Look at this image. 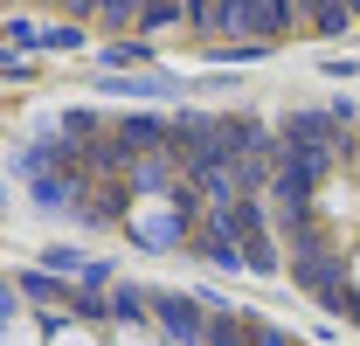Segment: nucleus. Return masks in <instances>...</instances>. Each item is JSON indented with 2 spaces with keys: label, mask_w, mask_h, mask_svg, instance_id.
<instances>
[{
  "label": "nucleus",
  "mask_w": 360,
  "mask_h": 346,
  "mask_svg": "<svg viewBox=\"0 0 360 346\" xmlns=\"http://www.w3.org/2000/svg\"><path fill=\"white\" fill-rule=\"evenodd\" d=\"M194 21H201V35H215V42L264 49V14H257V0H194Z\"/></svg>",
  "instance_id": "1"
},
{
  "label": "nucleus",
  "mask_w": 360,
  "mask_h": 346,
  "mask_svg": "<svg viewBox=\"0 0 360 346\" xmlns=\"http://www.w3.org/2000/svg\"><path fill=\"white\" fill-rule=\"evenodd\" d=\"M291 277H298L312 298H326L333 312H347V305H354V284H347V257H333L326 243H319V250H298V257H291Z\"/></svg>",
  "instance_id": "2"
},
{
  "label": "nucleus",
  "mask_w": 360,
  "mask_h": 346,
  "mask_svg": "<svg viewBox=\"0 0 360 346\" xmlns=\"http://www.w3.org/2000/svg\"><path fill=\"white\" fill-rule=\"evenodd\" d=\"M187 194H194V208H201V215H215V208H236V201H243L236 160H215V167H187Z\"/></svg>",
  "instance_id": "3"
},
{
  "label": "nucleus",
  "mask_w": 360,
  "mask_h": 346,
  "mask_svg": "<svg viewBox=\"0 0 360 346\" xmlns=\"http://www.w3.org/2000/svg\"><path fill=\"white\" fill-rule=\"evenodd\" d=\"M194 257L222 263V270H236V263H243V229H236V215H229V208H215V215L194 222Z\"/></svg>",
  "instance_id": "4"
},
{
  "label": "nucleus",
  "mask_w": 360,
  "mask_h": 346,
  "mask_svg": "<svg viewBox=\"0 0 360 346\" xmlns=\"http://www.w3.org/2000/svg\"><path fill=\"white\" fill-rule=\"evenodd\" d=\"M153 312H160V326H167L180 346H208V312H201L194 298L174 291V298H153Z\"/></svg>",
  "instance_id": "5"
},
{
  "label": "nucleus",
  "mask_w": 360,
  "mask_h": 346,
  "mask_svg": "<svg viewBox=\"0 0 360 346\" xmlns=\"http://www.w3.org/2000/svg\"><path fill=\"white\" fill-rule=\"evenodd\" d=\"M125 180L146 187V194H180V187H187V167H180V153H139Z\"/></svg>",
  "instance_id": "6"
},
{
  "label": "nucleus",
  "mask_w": 360,
  "mask_h": 346,
  "mask_svg": "<svg viewBox=\"0 0 360 346\" xmlns=\"http://www.w3.org/2000/svg\"><path fill=\"white\" fill-rule=\"evenodd\" d=\"M305 14H312V35H347L354 28V7L347 0H305Z\"/></svg>",
  "instance_id": "7"
},
{
  "label": "nucleus",
  "mask_w": 360,
  "mask_h": 346,
  "mask_svg": "<svg viewBox=\"0 0 360 346\" xmlns=\"http://www.w3.org/2000/svg\"><path fill=\"white\" fill-rule=\"evenodd\" d=\"M180 14H194V0H146V14H139V35H160V28H174Z\"/></svg>",
  "instance_id": "8"
},
{
  "label": "nucleus",
  "mask_w": 360,
  "mask_h": 346,
  "mask_svg": "<svg viewBox=\"0 0 360 346\" xmlns=\"http://www.w3.org/2000/svg\"><path fill=\"white\" fill-rule=\"evenodd\" d=\"M257 14H264V42H277V35H291L298 0H257Z\"/></svg>",
  "instance_id": "9"
},
{
  "label": "nucleus",
  "mask_w": 360,
  "mask_h": 346,
  "mask_svg": "<svg viewBox=\"0 0 360 346\" xmlns=\"http://www.w3.org/2000/svg\"><path fill=\"white\" fill-rule=\"evenodd\" d=\"M243 270H264V277L277 270V236H270V229H264V236H250V243H243Z\"/></svg>",
  "instance_id": "10"
},
{
  "label": "nucleus",
  "mask_w": 360,
  "mask_h": 346,
  "mask_svg": "<svg viewBox=\"0 0 360 346\" xmlns=\"http://www.w3.org/2000/svg\"><path fill=\"white\" fill-rule=\"evenodd\" d=\"M139 14H146V0H97V21L104 28H139Z\"/></svg>",
  "instance_id": "11"
},
{
  "label": "nucleus",
  "mask_w": 360,
  "mask_h": 346,
  "mask_svg": "<svg viewBox=\"0 0 360 346\" xmlns=\"http://www.w3.org/2000/svg\"><path fill=\"white\" fill-rule=\"evenodd\" d=\"M146 291H139V284H118V291H111V319H146Z\"/></svg>",
  "instance_id": "12"
},
{
  "label": "nucleus",
  "mask_w": 360,
  "mask_h": 346,
  "mask_svg": "<svg viewBox=\"0 0 360 346\" xmlns=\"http://www.w3.org/2000/svg\"><path fill=\"white\" fill-rule=\"evenodd\" d=\"M84 35H77V21H56V28H42V42L35 49H77Z\"/></svg>",
  "instance_id": "13"
},
{
  "label": "nucleus",
  "mask_w": 360,
  "mask_h": 346,
  "mask_svg": "<svg viewBox=\"0 0 360 346\" xmlns=\"http://www.w3.org/2000/svg\"><path fill=\"white\" fill-rule=\"evenodd\" d=\"M208 346H250V333L229 326V319H208Z\"/></svg>",
  "instance_id": "14"
},
{
  "label": "nucleus",
  "mask_w": 360,
  "mask_h": 346,
  "mask_svg": "<svg viewBox=\"0 0 360 346\" xmlns=\"http://www.w3.org/2000/svg\"><path fill=\"white\" fill-rule=\"evenodd\" d=\"M21 291L42 298V305H63V284H49V277H21Z\"/></svg>",
  "instance_id": "15"
},
{
  "label": "nucleus",
  "mask_w": 360,
  "mask_h": 346,
  "mask_svg": "<svg viewBox=\"0 0 360 346\" xmlns=\"http://www.w3.org/2000/svg\"><path fill=\"white\" fill-rule=\"evenodd\" d=\"M250 346H291V340H284L277 326H257V333H250Z\"/></svg>",
  "instance_id": "16"
},
{
  "label": "nucleus",
  "mask_w": 360,
  "mask_h": 346,
  "mask_svg": "<svg viewBox=\"0 0 360 346\" xmlns=\"http://www.w3.org/2000/svg\"><path fill=\"white\" fill-rule=\"evenodd\" d=\"M63 14H70V21H90V14H97V0H63Z\"/></svg>",
  "instance_id": "17"
},
{
  "label": "nucleus",
  "mask_w": 360,
  "mask_h": 346,
  "mask_svg": "<svg viewBox=\"0 0 360 346\" xmlns=\"http://www.w3.org/2000/svg\"><path fill=\"white\" fill-rule=\"evenodd\" d=\"M347 7H354V14H360V0H347Z\"/></svg>",
  "instance_id": "18"
},
{
  "label": "nucleus",
  "mask_w": 360,
  "mask_h": 346,
  "mask_svg": "<svg viewBox=\"0 0 360 346\" xmlns=\"http://www.w3.org/2000/svg\"><path fill=\"white\" fill-rule=\"evenodd\" d=\"M0 305H7V291H0Z\"/></svg>",
  "instance_id": "19"
}]
</instances>
